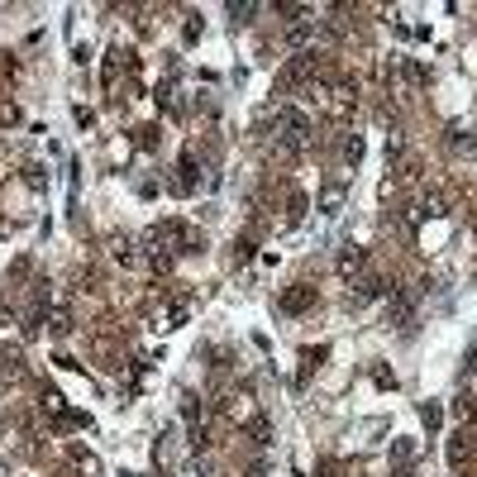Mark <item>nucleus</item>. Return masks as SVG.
I'll list each match as a JSON object with an SVG mask.
<instances>
[{
  "instance_id": "f257e3e1",
  "label": "nucleus",
  "mask_w": 477,
  "mask_h": 477,
  "mask_svg": "<svg viewBox=\"0 0 477 477\" xmlns=\"http://www.w3.org/2000/svg\"><path fill=\"white\" fill-rule=\"evenodd\" d=\"M315 306V286H291L286 296H282V310L286 315H301V310H310Z\"/></svg>"
},
{
  "instance_id": "f03ea898",
  "label": "nucleus",
  "mask_w": 477,
  "mask_h": 477,
  "mask_svg": "<svg viewBox=\"0 0 477 477\" xmlns=\"http://www.w3.org/2000/svg\"><path fill=\"white\" fill-rule=\"evenodd\" d=\"M358 267H363V253H358V248H344V253H339V272H344V277H354Z\"/></svg>"
},
{
  "instance_id": "7ed1b4c3",
  "label": "nucleus",
  "mask_w": 477,
  "mask_h": 477,
  "mask_svg": "<svg viewBox=\"0 0 477 477\" xmlns=\"http://www.w3.org/2000/svg\"><path fill=\"white\" fill-rule=\"evenodd\" d=\"M463 439H468V435H454V439H449V463H463V458H468V444H463Z\"/></svg>"
},
{
  "instance_id": "20e7f679",
  "label": "nucleus",
  "mask_w": 477,
  "mask_h": 477,
  "mask_svg": "<svg viewBox=\"0 0 477 477\" xmlns=\"http://www.w3.org/2000/svg\"><path fill=\"white\" fill-rule=\"evenodd\" d=\"M454 411H458L463 420H477V401H473V397H458V401H454Z\"/></svg>"
}]
</instances>
